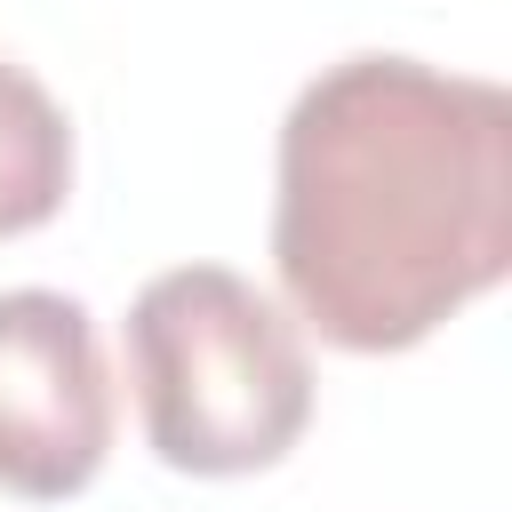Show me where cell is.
<instances>
[{
    "instance_id": "3957f363",
    "label": "cell",
    "mask_w": 512,
    "mask_h": 512,
    "mask_svg": "<svg viewBox=\"0 0 512 512\" xmlns=\"http://www.w3.org/2000/svg\"><path fill=\"white\" fill-rule=\"evenodd\" d=\"M112 424L96 312L64 288H0V488L24 504L80 496L112 456Z\"/></svg>"
},
{
    "instance_id": "7a4b0ae2",
    "label": "cell",
    "mask_w": 512,
    "mask_h": 512,
    "mask_svg": "<svg viewBox=\"0 0 512 512\" xmlns=\"http://www.w3.org/2000/svg\"><path fill=\"white\" fill-rule=\"evenodd\" d=\"M128 384L168 472H272L312 424V360L296 320L232 264L152 272L128 304Z\"/></svg>"
},
{
    "instance_id": "277c9868",
    "label": "cell",
    "mask_w": 512,
    "mask_h": 512,
    "mask_svg": "<svg viewBox=\"0 0 512 512\" xmlns=\"http://www.w3.org/2000/svg\"><path fill=\"white\" fill-rule=\"evenodd\" d=\"M72 192V120L64 104L0 56V240L40 232Z\"/></svg>"
},
{
    "instance_id": "6da1fadb",
    "label": "cell",
    "mask_w": 512,
    "mask_h": 512,
    "mask_svg": "<svg viewBox=\"0 0 512 512\" xmlns=\"http://www.w3.org/2000/svg\"><path fill=\"white\" fill-rule=\"evenodd\" d=\"M280 296L336 352H408L512 272V96L416 56L296 88L272 160Z\"/></svg>"
}]
</instances>
